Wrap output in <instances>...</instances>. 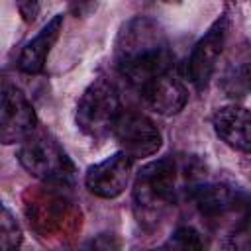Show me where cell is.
I'll return each instance as SVG.
<instances>
[{"label": "cell", "mask_w": 251, "mask_h": 251, "mask_svg": "<svg viewBox=\"0 0 251 251\" xmlns=\"http://www.w3.org/2000/svg\"><path fill=\"white\" fill-rule=\"evenodd\" d=\"M116 65L139 90L155 76L169 73L173 67V53L163 27L145 16L129 20L116 41Z\"/></svg>", "instance_id": "1"}, {"label": "cell", "mask_w": 251, "mask_h": 251, "mask_svg": "<svg viewBox=\"0 0 251 251\" xmlns=\"http://www.w3.org/2000/svg\"><path fill=\"white\" fill-rule=\"evenodd\" d=\"M129 171L131 157H127L124 151H118L112 157H106L104 161L92 165L86 171L84 184L92 194L100 198H116L126 190Z\"/></svg>", "instance_id": "9"}, {"label": "cell", "mask_w": 251, "mask_h": 251, "mask_svg": "<svg viewBox=\"0 0 251 251\" xmlns=\"http://www.w3.org/2000/svg\"><path fill=\"white\" fill-rule=\"evenodd\" d=\"M218 137L229 147L251 155V110L241 106H222L212 118Z\"/></svg>", "instance_id": "11"}, {"label": "cell", "mask_w": 251, "mask_h": 251, "mask_svg": "<svg viewBox=\"0 0 251 251\" xmlns=\"http://www.w3.org/2000/svg\"><path fill=\"white\" fill-rule=\"evenodd\" d=\"M63 188L47 184L25 194V216L41 237H63L80 227V212Z\"/></svg>", "instance_id": "3"}, {"label": "cell", "mask_w": 251, "mask_h": 251, "mask_svg": "<svg viewBox=\"0 0 251 251\" xmlns=\"http://www.w3.org/2000/svg\"><path fill=\"white\" fill-rule=\"evenodd\" d=\"M220 86L224 94L233 100L249 94L251 90V47L249 45H243L237 51H233V55L229 57L222 73Z\"/></svg>", "instance_id": "13"}, {"label": "cell", "mask_w": 251, "mask_h": 251, "mask_svg": "<svg viewBox=\"0 0 251 251\" xmlns=\"http://www.w3.org/2000/svg\"><path fill=\"white\" fill-rule=\"evenodd\" d=\"M204 243L196 229L192 227H178L173 231V235L163 241L159 247H153L149 251H202Z\"/></svg>", "instance_id": "15"}, {"label": "cell", "mask_w": 251, "mask_h": 251, "mask_svg": "<svg viewBox=\"0 0 251 251\" xmlns=\"http://www.w3.org/2000/svg\"><path fill=\"white\" fill-rule=\"evenodd\" d=\"M61 27H63V14H57L41 27V31L31 41L25 43V47L22 49V53L18 57L20 71H24L27 75H35V73L43 71L47 55H49L51 47L55 45V41L59 39Z\"/></svg>", "instance_id": "12"}, {"label": "cell", "mask_w": 251, "mask_h": 251, "mask_svg": "<svg viewBox=\"0 0 251 251\" xmlns=\"http://www.w3.org/2000/svg\"><path fill=\"white\" fill-rule=\"evenodd\" d=\"M75 251H122V243L114 233H100L80 243Z\"/></svg>", "instance_id": "17"}, {"label": "cell", "mask_w": 251, "mask_h": 251, "mask_svg": "<svg viewBox=\"0 0 251 251\" xmlns=\"http://www.w3.org/2000/svg\"><path fill=\"white\" fill-rule=\"evenodd\" d=\"M18 10L24 16L25 22H33L35 16H37V12H39V4L37 2H20L18 4Z\"/></svg>", "instance_id": "19"}, {"label": "cell", "mask_w": 251, "mask_h": 251, "mask_svg": "<svg viewBox=\"0 0 251 251\" xmlns=\"http://www.w3.org/2000/svg\"><path fill=\"white\" fill-rule=\"evenodd\" d=\"M120 116L122 104L116 84L104 76L94 78L76 104V126L80 131L92 139H102L114 133Z\"/></svg>", "instance_id": "5"}, {"label": "cell", "mask_w": 251, "mask_h": 251, "mask_svg": "<svg viewBox=\"0 0 251 251\" xmlns=\"http://www.w3.org/2000/svg\"><path fill=\"white\" fill-rule=\"evenodd\" d=\"M37 129V118L27 96L12 82H2L0 139L6 145L22 143Z\"/></svg>", "instance_id": "6"}, {"label": "cell", "mask_w": 251, "mask_h": 251, "mask_svg": "<svg viewBox=\"0 0 251 251\" xmlns=\"http://www.w3.org/2000/svg\"><path fill=\"white\" fill-rule=\"evenodd\" d=\"M18 159L29 175L43 180L45 184L67 188L75 180L73 161L47 131L35 129L29 137H25L20 143Z\"/></svg>", "instance_id": "4"}, {"label": "cell", "mask_w": 251, "mask_h": 251, "mask_svg": "<svg viewBox=\"0 0 251 251\" xmlns=\"http://www.w3.org/2000/svg\"><path fill=\"white\" fill-rule=\"evenodd\" d=\"M231 243L235 251H251V208L245 212V216L237 224L231 235Z\"/></svg>", "instance_id": "18"}, {"label": "cell", "mask_w": 251, "mask_h": 251, "mask_svg": "<svg viewBox=\"0 0 251 251\" xmlns=\"http://www.w3.org/2000/svg\"><path fill=\"white\" fill-rule=\"evenodd\" d=\"M180 182V167L173 157H163L145 165L133 184L135 216L145 226H155L175 204Z\"/></svg>", "instance_id": "2"}, {"label": "cell", "mask_w": 251, "mask_h": 251, "mask_svg": "<svg viewBox=\"0 0 251 251\" xmlns=\"http://www.w3.org/2000/svg\"><path fill=\"white\" fill-rule=\"evenodd\" d=\"M0 245L2 251H18L22 245V229L12 216V212L4 206L2 208V218H0Z\"/></svg>", "instance_id": "16"}, {"label": "cell", "mask_w": 251, "mask_h": 251, "mask_svg": "<svg viewBox=\"0 0 251 251\" xmlns=\"http://www.w3.org/2000/svg\"><path fill=\"white\" fill-rule=\"evenodd\" d=\"M227 18L220 16L210 27L208 31L198 39V43L194 45L190 57H188V78L190 82L202 90L208 80L212 78L216 65H218V57L222 55V49L226 45V37H227Z\"/></svg>", "instance_id": "8"}, {"label": "cell", "mask_w": 251, "mask_h": 251, "mask_svg": "<svg viewBox=\"0 0 251 251\" xmlns=\"http://www.w3.org/2000/svg\"><path fill=\"white\" fill-rule=\"evenodd\" d=\"M141 96L153 112H157L161 116H173L184 108V104L188 100V90L169 71L165 75L155 76L151 82H147L141 88Z\"/></svg>", "instance_id": "10"}, {"label": "cell", "mask_w": 251, "mask_h": 251, "mask_svg": "<svg viewBox=\"0 0 251 251\" xmlns=\"http://www.w3.org/2000/svg\"><path fill=\"white\" fill-rule=\"evenodd\" d=\"M114 135L127 157H149L161 149L163 137L159 127L139 112H122Z\"/></svg>", "instance_id": "7"}, {"label": "cell", "mask_w": 251, "mask_h": 251, "mask_svg": "<svg viewBox=\"0 0 251 251\" xmlns=\"http://www.w3.org/2000/svg\"><path fill=\"white\" fill-rule=\"evenodd\" d=\"M192 200L202 216L220 218L237 206V196L224 184H200L192 190Z\"/></svg>", "instance_id": "14"}]
</instances>
